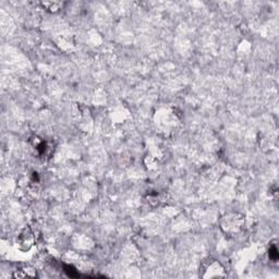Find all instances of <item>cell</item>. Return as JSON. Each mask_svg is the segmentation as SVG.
Segmentation results:
<instances>
[{"mask_svg":"<svg viewBox=\"0 0 279 279\" xmlns=\"http://www.w3.org/2000/svg\"><path fill=\"white\" fill-rule=\"evenodd\" d=\"M19 248L21 251H29L34 244V236L29 228H24L18 238Z\"/></svg>","mask_w":279,"mask_h":279,"instance_id":"obj_1","label":"cell"},{"mask_svg":"<svg viewBox=\"0 0 279 279\" xmlns=\"http://www.w3.org/2000/svg\"><path fill=\"white\" fill-rule=\"evenodd\" d=\"M269 259L274 262L278 261V250H277L276 245H272L269 250Z\"/></svg>","mask_w":279,"mask_h":279,"instance_id":"obj_2","label":"cell"},{"mask_svg":"<svg viewBox=\"0 0 279 279\" xmlns=\"http://www.w3.org/2000/svg\"><path fill=\"white\" fill-rule=\"evenodd\" d=\"M65 272H68V275H69L70 277H79V276H80V275H79V272H76V270L74 269L72 266L65 265Z\"/></svg>","mask_w":279,"mask_h":279,"instance_id":"obj_3","label":"cell"}]
</instances>
